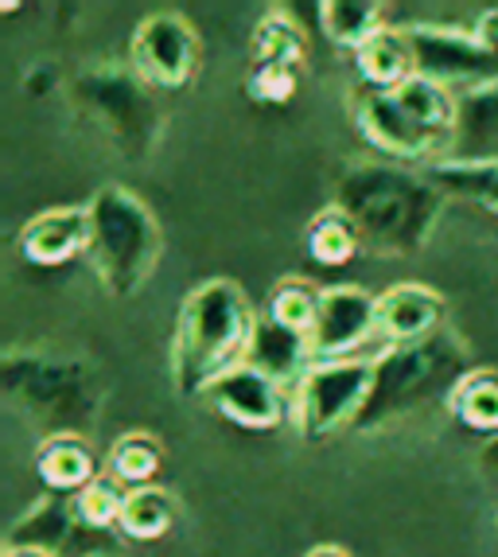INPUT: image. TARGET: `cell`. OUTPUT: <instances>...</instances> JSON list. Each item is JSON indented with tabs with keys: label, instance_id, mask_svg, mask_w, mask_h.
Listing matches in <instances>:
<instances>
[{
	"label": "cell",
	"instance_id": "484cf974",
	"mask_svg": "<svg viewBox=\"0 0 498 557\" xmlns=\"http://www.w3.org/2000/svg\"><path fill=\"white\" fill-rule=\"evenodd\" d=\"M320 293L312 281L304 277H285L269 288V305H265V320H273L285 332L304 335L312 344V327H315V312H320Z\"/></svg>",
	"mask_w": 498,
	"mask_h": 557
},
{
	"label": "cell",
	"instance_id": "cb8c5ba5",
	"mask_svg": "<svg viewBox=\"0 0 498 557\" xmlns=\"http://www.w3.org/2000/svg\"><path fill=\"white\" fill-rule=\"evenodd\" d=\"M304 246L315 265L335 270V265H347V261L362 250V234L339 207L327 203L320 214H312V223L304 226Z\"/></svg>",
	"mask_w": 498,
	"mask_h": 557
},
{
	"label": "cell",
	"instance_id": "83f0119b",
	"mask_svg": "<svg viewBox=\"0 0 498 557\" xmlns=\"http://www.w3.org/2000/svg\"><path fill=\"white\" fill-rule=\"evenodd\" d=\"M125 492H129V487H121V483L113 480V475H98V480H94L90 487H83V492L74 495L78 519H83L90 530H102V534L117 530L121 507H125Z\"/></svg>",
	"mask_w": 498,
	"mask_h": 557
},
{
	"label": "cell",
	"instance_id": "1f68e13d",
	"mask_svg": "<svg viewBox=\"0 0 498 557\" xmlns=\"http://www.w3.org/2000/svg\"><path fill=\"white\" fill-rule=\"evenodd\" d=\"M304 557H351V549L339 546V542H320V546H312Z\"/></svg>",
	"mask_w": 498,
	"mask_h": 557
},
{
	"label": "cell",
	"instance_id": "52a82bcc",
	"mask_svg": "<svg viewBox=\"0 0 498 557\" xmlns=\"http://www.w3.org/2000/svg\"><path fill=\"white\" fill-rule=\"evenodd\" d=\"M374 382V359L312 362L288 401V421L304 441H327L359 425Z\"/></svg>",
	"mask_w": 498,
	"mask_h": 557
},
{
	"label": "cell",
	"instance_id": "7c38bea8",
	"mask_svg": "<svg viewBox=\"0 0 498 557\" xmlns=\"http://www.w3.org/2000/svg\"><path fill=\"white\" fill-rule=\"evenodd\" d=\"M378 335V297L359 285H332L320 293V312L312 327V359H359V351Z\"/></svg>",
	"mask_w": 498,
	"mask_h": 557
},
{
	"label": "cell",
	"instance_id": "4fadbf2b",
	"mask_svg": "<svg viewBox=\"0 0 498 557\" xmlns=\"http://www.w3.org/2000/svg\"><path fill=\"white\" fill-rule=\"evenodd\" d=\"M288 394L281 391L277 382L265 379L261 371H253L249 362L234 367L231 374H222L207 391V406L226 418L231 425L249 429V433H269L281 421H288Z\"/></svg>",
	"mask_w": 498,
	"mask_h": 557
},
{
	"label": "cell",
	"instance_id": "277c9868",
	"mask_svg": "<svg viewBox=\"0 0 498 557\" xmlns=\"http://www.w3.org/2000/svg\"><path fill=\"white\" fill-rule=\"evenodd\" d=\"M0 391L43 437H86L105 409V382L83 355L20 347L0 359Z\"/></svg>",
	"mask_w": 498,
	"mask_h": 557
},
{
	"label": "cell",
	"instance_id": "6da1fadb",
	"mask_svg": "<svg viewBox=\"0 0 498 557\" xmlns=\"http://www.w3.org/2000/svg\"><path fill=\"white\" fill-rule=\"evenodd\" d=\"M440 187L425 168L394 160H351L335 172L332 207L362 234V250L378 258H413L433 242L444 214Z\"/></svg>",
	"mask_w": 498,
	"mask_h": 557
},
{
	"label": "cell",
	"instance_id": "4dcf8cb0",
	"mask_svg": "<svg viewBox=\"0 0 498 557\" xmlns=\"http://www.w3.org/2000/svg\"><path fill=\"white\" fill-rule=\"evenodd\" d=\"M480 468H483V475H487V480L498 483V437H490L487 445L480 448Z\"/></svg>",
	"mask_w": 498,
	"mask_h": 557
},
{
	"label": "cell",
	"instance_id": "603a6c76",
	"mask_svg": "<svg viewBox=\"0 0 498 557\" xmlns=\"http://www.w3.org/2000/svg\"><path fill=\"white\" fill-rule=\"evenodd\" d=\"M425 172L448 199H468V203L483 207L487 214H498V160H487V164L436 160Z\"/></svg>",
	"mask_w": 498,
	"mask_h": 557
},
{
	"label": "cell",
	"instance_id": "ba28073f",
	"mask_svg": "<svg viewBox=\"0 0 498 557\" xmlns=\"http://www.w3.org/2000/svg\"><path fill=\"white\" fill-rule=\"evenodd\" d=\"M413 55V75L460 94L498 83V51H490L471 28L452 24H401Z\"/></svg>",
	"mask_w": 498,
	"mask_h": 557
},
{
	"label": "cell",
	"instance_id": "f1b7e54d",
	"mask_svg": "<svg viewBox=\"0 0 498 557\" xmlns=\"http://www.w3.org/2000/svg\"><path fill=\"white\" fill-rule=\"evenodd\" d=\"M296 86H300V71L292 66H249L246 75V94L253 102H265V106H285L292 102Z\"/></svg>",
	"mask_w": 498,
	"mask_h": 557
},
{
	"label": "cell",
	"instance_id": "4316f807",
	"mask_svg": "<svg viewBox=\"0 0 498 557\" xmlns=\"http://www.w3.org/2000/svg\"><path fill=\"white\" fill-rule=\"evenodd\" d=\"M160 468H164V445H160L152 433L133 429V433L113 441L110 475L121 483V487H125V483H129V487H145V483L157 480Z\"/></svg>",
	"mask_w": 498,
	"mask_h": 557
},
{
	"label": "cell",
	"instance_id": "d6986e66",
	"mask_svg": "<svg viewBox=\"0 0 498 557\" xmlns=\"http://www.w3.org/2000/svg\"><path fill=\"white\" fill-rule=\"evenodd\" d=\"M351 59H354L359 86H366V90H397L401 83L413 78V55H409L401 24H389L370 44H362Z\"/></svg>",
	"mask_w": 498,
	"mask_h": 557
},
{
	"label": "cell",
	"instance_id": "ac0fdd59",
	"mask_svg": "<svg viewBox=\"0 0 498 557\" xmlns=\"http://www.w3.org/2000/svg\"><path fill=\"white\" fill-rule=\"evenodd\" d=\"M36 475L51 495H78L98 480L94 445L86 437H43L36 448Z\"/></svg>",
	"mask_w": 498,
	"mask_h": 557
},
{
	"label": "cell",
	"instance_id": "e0dca14e",
	"mask_svg": "<svg viewBox=\"0 0 498 557\" xmlns=\"http://www.w3.org/2000/svg\"><path fill=\"white\" fill-rule=\"evenodd\" d=\"M448 160H463V164L498 160V83L460 94Z\"/></svg>",
	"mask_w": 498,
	"mask_h": 557
},
{
	"label": "cell",
	"instance_id": "44dd1931",
	"mask_svg": "<svg viewBox=\"0 0 498 557\" xmlns=\"http://www.w3.org/2000/svg\"><path fill=\"white\" fill-rule=\"evenodd\" d=\"M176 522V499L160 483H145V487H129L125 492V507H121L117 534L129 542H157L164 539Z\"/></svg>",
	"mask_w": 498,
	"mask_h": 557
},
{
	"label": "cell",
	"instance_id": "8fae6325",
	"mask_svg": "<svg viewBox=\"0 0 498 557\" xmlns=\"http://www.w3.org/2000/svg\"><path fill=\"white\" fill-rule=\"evenodd\" d=\"M347 106H351V121H354V129L362 133V140H366L374 152H382L386 160H394V164L428 168L448 157L440 140L428 137V133L397 106L394 90H366V86H354Z\"/></svg>",
	"mask_w": 498,
	"mask_h": 557
},
{
	"label": "cell",
	"instance_id": "5b68a950",
	"mask_svg": "<svg viewBox=\"0 0 498 557\" xmlns=\"http://www.w3.org/2000/svg\"><path fill=\"white\" fill-rule=\"evenodd\" d=\"M90 246L86 265L113 300H133L157 277L164 258V226L152 207L125 184H105L86 199Z\"/></svg>",
	"mask_w": 498,
	"mask_h": 557
},
{
	"label": "cell",
	"instance_id": "5bb4252c",
	"mask_svg": "<svg viewBox=\"0 0 498 557\" xmlns=\"http://www.w3.org/2000/svg\"><path fill=\"white\" fill-rule=\"evenodd\" d=\"M90 246V214L83 207H47L32 214L20 226V253L39 265V270H55L74 258H86Z\"/></svg>",
	"mask_w": 498,
	"mask_h": 557
},
{
	"label": "cell",
	"instance_id": "7a4b0ae2",
	"mask_svg": "<svg viewBox=\"0 0 498 557\" xmlns=\"http://www.w3.org/2000/svg\"><path fill=\"white\" fill-rule=\"evenodd\" d=\"M261 317L234 277L195 285L176 312L172 335V386L179 398H207L222 374L241 367L258 335Z\"/></svg>",
	"mask_w": 498,
	"mask_h": 557
},
{
	"label": "cell",
	"instance_id": "2e32d148",
	"mask_svg": "<svg viewBox=\"0 0 498 557\" xmlns=\"http://www.w3.org/2000/svg\"><path fill=\"white\" fill-rule=\"evenodd\" d=\"M246 362L253 367V371L265 374V379L277 382L281 391L292 398V391L300 386V379L312 371L315 359H312V344H308L304 335L285 332V327H277L273 320L261 317L258 335H253V344H249Z\"/></svg>",
	"mask_w": 498,
	"mask_h": 557
},
{
	"label": "cell",
	"instance_id": "ffe728a7",
	"mask_svg": "<svg viewBox=\"0 0 498 557\" xmlns=\"http://www.w3.org/2000/svg\"><path fill=\"white\" fill-rule=\"evenodd\" d=\"M315 12H320L315 20H320L323 36L351 55L389 28L386 4H378V0H323V4H315Z\"/></svg>",
	"mask_w": 498,
	"mask_h": 557
},
{
	"label": "cell",
	"instance_id": "f546056e",
	"mask_svg": "<svg viewBox=\"0 0 498 557\" xmlns=\"http://www.w3.org/2000/svg\"><path fill=\"white\" fill-rule=\"evenodd\" d=\"M471 32H475V36H480L490 51H498V4H495V9H483L480 20L471 24Z\"/></svg>",
	"mask_w": 498,
	"mask_h": 557
},
{
	"label": "cell",
	"instance_id": "d4e9b609",
	"mask_svg": "<svg viewBox=\"0 0 498 557\" xmlns=\"http://www.w3.org/2000/svg\"><path fill=\"white\" fill-rule=\"evenodd\" d=\"M448 413H452L463 429L498 437V371L475 367V371L456 386L452 401H448Z\"/></svg>",
	"mask_w": 498,
	"mask_h": 557
},
{
	"label": "cell",
	"instance_id": "3957f363",
	"mask_svg": "<svg viewBox=\"0 0 498 557\" xmlns=\"http://www.w3.org/2000/svg\"><path fill=\"white\" fill-rule=\"evenodd\" d=\"M475 371L471 347L452 327H440L416 344H394L374 359V382L354 433H386L421 421L433 409H448L456 386Z\"/></svg>",
	"mask_w": 498,
	"mask_h": 557
},
{
	"label": "cell",
	"instance_id": "30bf717a",
	"mask_svg": "<svg viewBox=\"0 0 498 557\" xmlns=\"http://www.w3.org/2000/svg\"><path fill=\"white\" fill-rule=\"evenodd\" d=\"M125 539H110L78 519L74 495H47L12 522L4 549H39L51 557H117Z\"/></svg>",
	"mask_w": 498,
	"mask_h": 557
},
{
	"label": "cell",
	"instance_id": "8992f818",
	"mask_svg": "<svg viewBox=\"0 0 498 557\" xmlns=\"http://www.w3.org/2000/svg\"><path fill=\"white\" fill-rule=\"evenodd\" d=\"M66 102L125 160H148L164 140L160 94L129 66V59H98L66 78Z\"/></svg>",
	"mask_w": 498,
	"mask_h": 557
},
{
	"label": "cell",
	"instance_id": "9c48e42d",
	"mask_svg": "<svg viewBox=\"0 0 498 557\" xmlns=\"http://www.w3.org/2000/svg\"><path fill=\"white\" fill-rule=\"evenodd\" d=\"M125 59L157 94L187 90L203 66V39L184 12L160 9L137 20V28L125 47Z\"/></svg>",
	"mask_w": 498,
	"mask_h": 557
},
{
	"label": "cell",
	"instance_id": "9a60e30c",
	"mask_svg": "<svg viewBox=\"0 0 498 557\" xmlns=\"http://www.w3.org/2000/svg\"><path fill=\"white\" fill-rule=\"evenodd\" d=\"M448 327V305L436 288L421 281H401L378 293V335L394 344H416Z\"/></svg>",
	"mask_w": 498,
	"mask_h": 557
},
{
	"label": "cell",
	"instance_id": "7402d4cb",
	"mask_svg": "<svg viewBox=\"0 0 498 557\" xmlns=\"http://www.w3.org/2000/svg\"><path fill=\"white\" fill-rule=\"evenodd\" d=\"M249 55H253L258 66H292V71H304L308 36L288 12L273 9L258 20L253 39H249Z\"/></svg>",
	"mask_w": 498,
	"mask_h": 557
},
{
	"label": "cell",
	"instance_id": "d6a6232c",
	"mask_svg": "<svg viewBox=\"0 0 498 557\" xmlns=\"http://www.w3.org/2000/svg\"><path fill=\"white\" fill-rule=\"evenodd\" d=\"M4 557H51V554H39V549H4Z\"/></svg>",
	"mask_w": 498,
	"mask_h": 557
}]
</instances>
